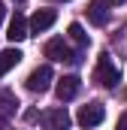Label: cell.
<instances>
[{"label":"cell","instance_id":"1","mask_svg":"<svg viewBox=\"0 0 127 130\" xmlns=\"http://www.w3.org/2000/svg\"><path fill=\"white\" fill-rule=\"evenodd\" d=\"M94 82H100L103 88H115V85L121 82V73H118V67L112 64L109 52H103V55H100V61H97V70H94Z\"/></svg>","mask_w":127,"mask_h":130},{"label":"cell","instance_id":"10","mask_svg":"<svg viewBox=\"0 0 127 130\" xmlns=\"http://www.w3.org/2000/svg\"><path fill=\"white\" fill-rule=\"evenodd\" d=\"M15 109H18V100L12 91H6V88H0V115L3 118H9V115H15Z\"/></svg>","mask_w":127,"mask_h":130},{"label":"cell","instance_id":"3","mask_svg":"<svg viewBox=\"0 0 127 130\" xmlns=\"http://www.w3.org/2000/svg\"><path fill=\"white\" fill-rule=\"evenodd\" d=\"M103 118H106V109H103V103H88V106H82L79 109V115H76V121L82 124V127H97V124H103Z\"/></svg>","mask_w":127,"mask_h":130},{"label":"cell","instance_id":"13","mask_svg":"<svg viewBox=\"0 0 127 130\" xmlns=\"http://www.w3.org/2000/svg\"><path fill=\"white\" fill-rule=\"evenodd\" d=\"M118 130H127V112L121 115V118H118Z\"/></svg>","mask_w":127,"mask_h":130},{"label":"cell","instance_id":"12","mask_svg":"<svg viewBox=\"0 0 127 130\" xmlns=\"http://www.w3.org/2000/svg\"><path fill=\"white\" fill-rule=\"evenodd\" d=\"M67 33H70V39H73L79 48H85V45H88V33H85V27H82V24H76V21H73V24L67 27Z\"/></svg>","mask_w":127,"mask_h":130},{"label":"cell","instance_id":"14","mask_svg":"<svg viewBox=\"0 0 127 130\" xmlns=\"http://www.w3.org/2000/svg\"><path fill=\"white\" fill-rule=\"evenodd\" d=\"M0 130H9V121H6L3 115H0Z\"/></svg>","mask_w":127,"mask_h":130},{"label":"cell","instance_id":"15","mask_svg":"<svg viewBox=\"0 0 127 130\" xmlns=\"http://www.w3.org/2000/svg\"><path fill=\"white\" fill-rule=\"evenodd\" d=\"M0 21H3V0H0Z\"/></svg>","mask_w":127,"mask_h":130},{"label":"cell","instance_id":"7","mask_svg":"<svg viewBox=\"0 0 127 130\" xmlns=\"http://www.w3.org/2000/svg\"><path fill=\"white\" fill-rule=\"evenodd\" d=\"M42 127L45 130H67L70 127L67 109H49V112H42Z\"/></svg>","mask_w":127,"mask_h":130},{"label":"cell","instance_id":"8","mask_svg":"<svg viewBox=\"0 0 127 130\" xmlns=\"http://www.w3.org/2000/svg\"><path fill=\"white\" fill-rule=\"evenodd\" d=\"M109 15H112L109 0H94V3L88 6V21H91V24H97V27H103V24L109 21Z\"/></svg>","mask_w":127,"mask_h":130},{"label":"cell","instance_id":"11","mask_svg":"<svg viewBox=\"0 0 127 130\" xmlns=\"http://www.w3.org/2000/svg\"><path fill=\"white\" fill-rule=\"evenodd\" d=\"M18 61H21V52H18V48H6V52H0V76H6Z\"/></svg>","mask_w":127,"mask_h":130},{"label":"cell","instance_id":"6","mask_svg":"<svg viewBox=\"0 0 127 130\" xmlns=\"http://www.w3.org/2000/svg\"><path fill=\"white\" fill-rule=\"evenodd\" d=\"M79 88H82V79H79V76H64V79H58L55 94H58L61 103H67V100H73L76 94H79Z\"/></svg>","mask_w":127,"mask_h":130},{"label":"cell","instance_id":"9","mask_svg":"<svg viewBox=\"0 0 127 130\" xmlns=\"http://www.w3.org/2000/svg\"><path fill=\"white\" fill-rule=\"evenodd\" d=\"M6 36L12 39V42H21V39H27L30 33H27V18L21 15V12H15L12 15V21H9V30H6Z\"/></svg>","mask_w":127,"mask_h":130},{"label":"cell","instance_id":"2","mask_svg":"<svg viewBox=\"0 0 127 130\" xmlns=\"http://www.w3.org/2000/svg\"><path fill=\"white\" fill-rule=\"evenodd\" d=\"M52 82H55L52 67L42 64V67H36L30 76H27V91H33V94H42V91H49V88H52Z\"/></svg>","mask_w":127,"mask_h":130},{"label":"cell","instance_id":"5","mask_svg":"<svg viewBox=\"0 0 127 130\" xmlns=\"http://www.w3.org/2000/svg\"><path fill=\"white\" fill-rule=\"evenodd\" d=\"M55 9H36L30 18V24H27V33H45L52 24H55Z\"/></svg>","mask_w":127,"mask_h":130},{"label":"cell","instance_id":"4","mask_svg":"<svg viewBox=\"0 0 127 130\" xmlns=\"http://www.w3.org/2000/svg\"><path fill=\"white\" fill-rule=\"evenodd\" d=\"M45 58L61 61V64H73V61H79V58L70 52V45L64 42L61 36H55V39H49V42H45Z\"/></svg>","mask_w":127,"mask_h":130}]
</instances>
